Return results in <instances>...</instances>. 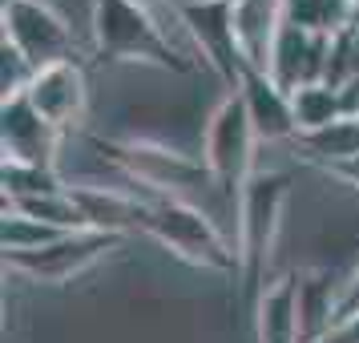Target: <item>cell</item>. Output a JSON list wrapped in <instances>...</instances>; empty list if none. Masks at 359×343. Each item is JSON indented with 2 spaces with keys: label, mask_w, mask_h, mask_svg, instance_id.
Returning a JSON list of instances; mask_svg holds the SVG:
<instances>
[{
  "label": "cell",
  "mask_w": 359,
  "mask_h": 343,
  "mask_svg": "<svg viewBox=\"0 0 359 343\" xmlns=\"http://www.w3.org/2000/svg\"><path fill=\"white\" fill-rule=\"evenodd\" d=\"M101 158L109 162L133 182H146L154 190H162V198H170V190H190L194 182H210L206 166L174 154L165 146H149V142H97Z\"/></svg>",
  "instance_id": "obj_6"
},
{
  "label": "cell",
  "mask_w": 359,
  "mask_h": 343,
  "mask_svg": "<svg viewBox=\"0 0 359 343\" xmlns=\"http://www.w3.org/2000/svg\"><path fill=\"white\" fill-rule=\"evenodd\" d=\"M327 57H331V36H311L294 25H283L275 36V49L266 61V73L283 85L287 93L303 85H319L327 77Z\"/></svg>",
  "instance_id": "obj_11"
},
{
  "label": "cell",
  "mask_w": 359,
  "mask_h": 343,
  "mask_svg": "<svg viewBox=\"0 0 359 343\" xmlns=\"http://www.w3.org/2000/svg\"><path fill=\"white\" fill-rule=\"evenodd\" d=\"M0 182H4V202H25V198H45V194H61V190H69V182L61 178L53 166L4 162Z\"/></svg>",
  "instance_id": "obj_20"
},
{
  "label": "cell",
  "mask_w": 359,
  "mask_h": 343,
  "mask_svg": "<svg viewBox=\"0 0 359 343\" xmlns=\"http://www.w3.org/2000/svg\"><path fill=\"white\" fill-rule=\"evenodd\" d=\"M182 33L190 36L206 65L230 85V93L238 89V77H243V49H238V36H234V13H230V0L222 4H190V8H178Z\"/></svg>",
  "instance_id": "obj_8"
},
{
  "label": "cell",
  "mask_w": 359,
  "mask_h": 343,
  "mask_svg": "<svg viewBox=\"0 0 359 343\" xmlns=\"http://www.w3.org/2000/svg\"><path fill=\"white\" fill-rule=\"evenodd\" d=\"M121 243V234H101V230H73L65 238H57L45 250H29V255H4L8 271H17L36 283H65V278L89 271L97 259H105V250H114Z\"/></svg>",
  "instance_id": "obj_7"
},
{
  "label": "cell",
  "mask_w": 359,
  "mask_h": 343,
  "mask_svg": "<svg viewBox=\"0 0 359 343\" xmlns=\"http://www.w3.org/2000/svg\"><path fill=\"white\" fill-rule=\"evenodd\" d=\"M287 25L311 36H339L355 25V0H287Z\"/></svg>",
  "instance_id": "obj_18"
},
{
  "label": "cell",
  "mask_w": 359,
  "mask_h": 343,
  "mask_svg": "<svg viewBox=\"0 0 359 343\" xmlns=\"http://www.w3.org/2000/svg\"><path fill=\"white\" fill-rule=\"evenodd\" d=\"M299 331L303 343H327L339 323V283L327 271H299Z\"/></svg>",
  "instance_id": "obj_16"
},
{
  "label": "cell",
  "mask_w": 359,
  "mask_h": 343,
  "mask_svg": "<svg viewBox=\"0 0 359 343\" xmlns=\"http://www.w3.org/2000/svg\"><path fill=\"white\" fill-rule=\"evenodd\" d=\"M283 206H287V178L283 174H255L238 194L234 255H238V283H243V295L250 303L266 287V259H271L278 222H283Z\"/></svg>",
  "instance_id": "obj_1"
},
{
  "label": "cell",
  "mask_w": 359,
  "mask_h": 343,
  "mask_svg": "<svg viewBox=\"0 0 359 343\" xmlns=\"http://www.w3.org/2000/svg\"><path fill=\"white\" fill-rule=\"evenodd\" d=\"M69 194L81 210L85 230H101V234H121V230L146 222L149 202H137L130 190H114V186H69ZM158 202V198H154Z\"/></svg>",
  "instance_id": "obj_13"
},
{
  "label": "cell",
  "mask_w": 359,
  "mask_h": 343,
  "mask_svg": "<svg viewBox=\"0 0 359 343\" xmlns=\"http://www.w3.org/2000/svg\"><path fill=\"white\" fill-rule=\"evenodd\" d=\"M33 77H36V69L29 65L8 41H0V93H4V101L25 97L29 85H33Z\"/></svg>",
  "instance_id": "obj_22"
},
{
  "label": "cell",
  "mask_w": 359,
  "mask_h": 343,
  "mask_svg": "<svg viewBox=\"0 0 359 343\" xmlns=\"http://www.w3.org/2000/svg\"><path fill=\"white\" fill-rule=\"evenodd\" d=\"M0 146H4V162L53 166L57 146H61V130L36 114L29 97H13L0 105Z\"/></svg>",
  "instance_id": "obj_9"
},
{
  "label": "cell",
  "mask_w": 359,
  "mask_h": 343,
  "mask_svg": "<svg viewBox=\"0 0 359 343\" xmlns=\"http://www.w3.org/2000/svg\"><path fill=\"white\" fill-rule=\"evenodd\" d=\"M255 339L259 343H303L294 275H283L259 291V299H255Z\"/></svg>",
  "instance_id": "obj_15"
},
{
  "label": "cell",
  "mask_w": 359,
  "mask_h": 343,
  "mask_svg": "<svg viewBox=\"0 0 359 343\" xmlns=\"http://www.w3.org/2000/svg\"><path fill=\"white\" fill-rule=\"evenodd\" d=\"M246 105V117L259 133V142H294V109H291V93L275 85V77L266 69H243L238 89H234Z\"/></svg>",
  "instance_id": "obj_12"
},
{
  "label": "cell",
  "mask_w": 359,
  "mask_h": 343,
  "mask_svg": "<svg viewBox=\"0 0 359 343\" xmlns=\"http://www.w3.org/2000/svg\"><path fill=\"white\" fill-rule=\"evenodd\" d=\"M73 230H57L49 222H36L29 214L4 210V227H0V243H4V255H29V250H45L57 238H65Z\"/></svg>",
  "instance_id": "obj_21"
},
{
  "label": "cell",
  "mask_w": 359,
  "mask_h": 343,
  "mask_svg": "<svg viewBox=\"0 0 359 343\" xmlns=\"http://www.w3.org/2000/svg\"><path fill=\"white\" fill-rule=\"evenodd\" d=\"M4 41L36 73L73 61V29L45 0H4Z\"/></svg>",
  "instance_id": "obj_5"
},
{
  "label": "cell",
  "mask_w": 359,
  "mask_h": 343,
  "mask_svg": "<svg viewBox=\"0 0 359 343\" xmlns=\"http://www.w3.org/2000/svg\"><path fill=\"white\" fill-rule=\"evenodd\" d=\"M291 109H294V130L299 133H311V130H323L331 121H339L343 114V101H339V89H331V85H303V89H294L291 93ZM294 133V137H299Z\"/></svg>",
  "instance_id": "obj_19"
},
{
  "label": "cell",
  "mask_w": 359,
  "mask_h": 343,
  "mask_svg": "<svg viewBox=\"0 0 359 343\" xmlns=\"http://www.w3.org/2000/svg\"><path fill=\"white\" fill-rule=\"evenodd\" d=\"M89 33H93L97 53L114 61H149V65L182 69L165 25L154 13L137 8L133 0H93Z\"/></svg>",
  "instance_id": "obj_3"
},
{
  "label": "cell",
  "mask_w": 359,
  "mask_h": 343,
  "mask_svg": "<svg viewBox=\"0 0 359 343\" xmlns=\"http://www.w3.org/2000/svg\"><path fill=\"white\" fill-rule=\"evenodd\" d=\"M149 238L165 246L170 255L206 267V271H234L238 275V255L234 243H226V234L214 227V218L206 210H198L182 198H158L149 202L146 222H142Z\"/></svg>",
  "instance_id": "obj_2"
},
{
  "label": "cell",
  "mask_w": 359,
  "mask_h": 343,
  "mask_svg": "<svg viewBox=\"0 0 359 343\" xmlns=\"http://www.w3.org/2000/svg\"><path fill=\"white\" fill-rule=\"evenodd\" d=\"M294 149L307 158V162L323 166V170H339V166L355 162L359 158V117H339L323 130H311L294 137Z\"/></svg>",
  "instance_id": "obj_17"
},
{
  "label": "cell",
  "mask_w": 359,
  "mask_h": 343,
  "mask_svg": "<svg viewBox=\"0 0 359 343\" xmlns=\"http://www.w3.org/2000/svg\"><path fill=\"white\" fill-rule=\"evenodd\" d=\"M335 178H343L347 186H355V190H359V158H355V162H347V166H339V170H335Z\"/></svg>",
  "instance_id": "obj_26"
},
{
  "label": "cell",
  "mask_w": 359,
  "mask_h": 343,
  "mask_svg": "<svg viewBox=\"0 0 359 343\" xmlns=\"http://www.w3.org/2000/svg\"><path fill=\"white\" fill-rule=\"evenodd\" d=\"M327 343H359V315L343 319V323L331 331V339H327Z\"/></svg>",
  "instance_id": "obj_24"
},
{
  "label": "cell",
  "mask_w": 359,
  "mask_h": 343,
  "mask_svg": "<svg viewBox=\"0 0 359 343\" xmlns=\"http://www.w3.org/2000/svg\"><path fill=\"white\" fill-rule=\"evenodd\" d=\"M255 142H259V133L246 117L243 97L226 93L210 114L206 137H202V166L218 190L243 194V186L255 178Z\"/></svg>",
  "instance_id": "obj_4"
},
{
  "label": "cell",
  "mask_w": 359,
  "mask_h": 343,
  "mask_svg": "<svg viewBox=\"0 0 359 343\" xmlns=\"http://www.w3.org/2000/svg\"><path fill=\"white\" fill-rule=\"evenodd\" d=\"M351 315H359V267L347 278H339V323L343 319H351Z\"/></svg>",
  "instance_id": "obj_23"
},
{
  "label": "cell",
  "mask_w": 359,
  "mask_h": 343,
  "mask_svg": "<svg viewBox=\"0 0 359 343\" xmlns=\"http://www.w3.org/2000/svg\"><path fill=\"white\" fill-rule=\"evenodd\" d=\"M190 4H222V0H178V8H190Z\"/></svg>",
  "instance_id": "obj_27"
},
{
  "label": "cell",
  "mask_w": 359,
  "mask_h": 343,
  "mask_svg": "<svg viewBox=\"0 0 359 343\" xmlns=\"http://www.w3.org/2000/svg\"><path fill=\"white\" fill-rule=\"evenodd\" d=\"M133 4H137V8H146V13H154L158 20H162V13H165V8H170V13L178 8V0H133Z\"/></svg>",
  "instance_id": "obj_25"
},
{
  "label": "cell",
  "mask_w": 359,
  "mask_h": 343,
  "mask_svg": "<svg viewBox=\"0 0 359 343\" xmlns=\"http://www.w3.org/2000/svg\"><path fill=\"white\" fill-rule=\"evenodd\" d=\"M234 36L250 69H266L278 29L287 25V0H230Z\"/></svg>",
  "instance_id": "obj_14"
},
{
  "label": "cell",
  "mask_w": 359,
  "mask_h": 343,
  "mask_svg": "<svg viewBox=\"0 0 359 343\" xmlns=\"http://www.w3.org/2000/svg\"><path fill=\"white\" fill-rule=\"evenodd\" d=\"M25 97L49 126L65 133L73 126H81L85 109H89V85H85V73L77 61H61V65L41 69Z\"/></svg>",
  "instance_id": "obj_10"
}]
</instances>
